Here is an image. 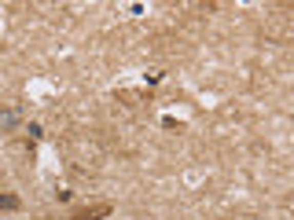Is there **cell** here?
Instances as JSON below:
<instances>
[{
	"label": "cell",
	"instance_id": "cell-3",
	"mask_svg": "<svg viewBox=\"0 0 294 220\" xmlns=\"http://www.w3.org/2000/svg\"><path fill=\"white\" fill-rule=\"evenodd\" d=\"M18 121V110H4V114H0V128H11Z\"/></svg>",
	"mask_w": 294,
	"mask_h": 220
},
{
	"label": "cell",
	"instance_id": "cell-1",
	"mask_svg": "<svg viewBox=\"0 0 294 220\" xmlns=\"http://www.w3.org/2000/svg\"><path fill=\"white\" fill-rule=\"evenodd\" d=\"M100 216H110V206L103 202V206H88V209H77L70 220H100Z\"/></svg>",
	"mask_w": 294,
	"mask_h": 220
},
{
	"label": "cell",
	"instance_id": "cell-2",
	"mask_svg": "<svg viewBox=\"0 0 294 220\" xmlns=\"http://www.w3.org/2000/svg\"><path fill=\"white\" fill-rule=\"evenodd\" d=\"M18 206H22V202H18L15 194H0V209H8V213H11V209H18Z\"/></svg>",
	"mask_w": 294,
	"mask_h": 220
}]
</instances>
